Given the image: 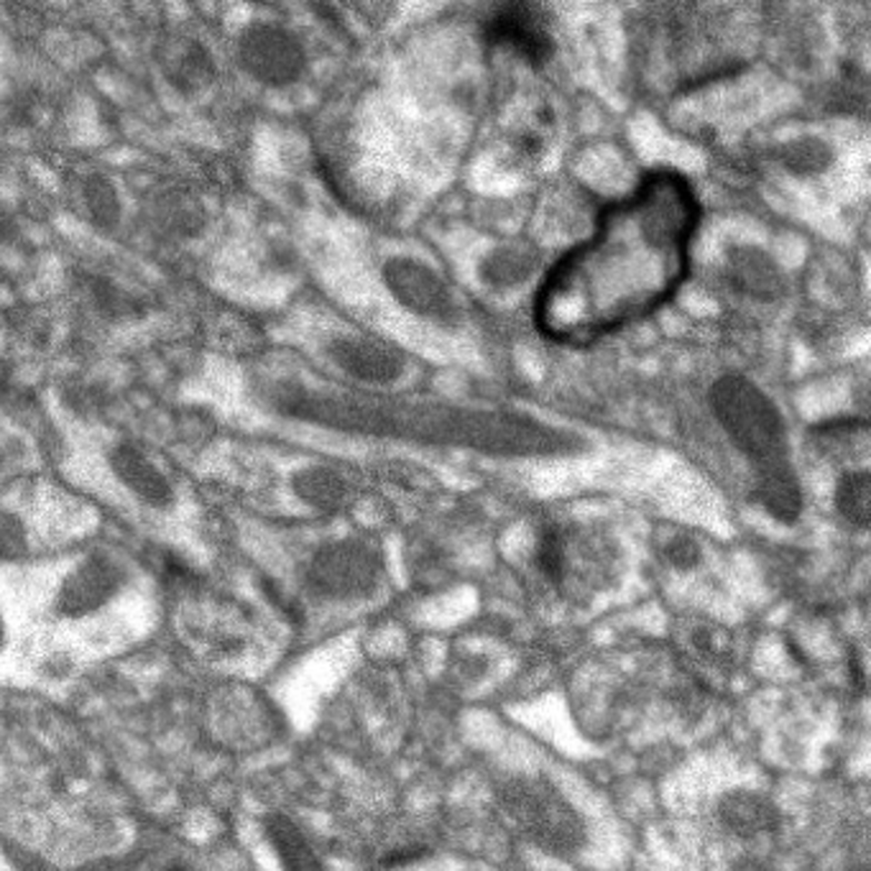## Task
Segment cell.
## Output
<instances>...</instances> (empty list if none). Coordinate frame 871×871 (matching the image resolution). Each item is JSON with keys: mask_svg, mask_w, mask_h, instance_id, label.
<instances>
[{"mask_svg": "<svg viewBox=\"0 0 871 871\" xmlns=\"http://www.w3.org/2000/svg\"><path fill=\"white\" fill-rule=\"evenodd\" d=\"M698 223L700 202L685 177L670 169L647 174L548 271L534 297V324L554 343L588 346L642 320L688 277Z\"/></svg>", "mask_w": 871, "mask_h": 871, "instance_id": "obj_1", "label": "cell"}, {"mask_svg": "<svg viewBox=\"0 0 871 871\" xmlns=\"http://www.w3.org/2000/svg\"><path fill=\"white\" fill-rule=\"evenodd\" d=\"M343 424L361 427L366 432L463 445L483 452H507V455H552V452L583 448V440L575 434L552 430L527 417L409 404V401L343 407Z\"/></svg>", "mask_w": 871, "mask_h": 871, "instance_id": "obj_2", "label": "cell"}, {"mask_svg": "<svg viewBox=\"0 0 871 871\" xmlns=\"http://www.w3.org/2000/svg\"><path fill=\"white\" fill-rule=\"evenodd\" d=\"M713 409L744 455L757 468V499L782 524L800 517V485L792 475L788 432L777 407L741 376H725L713 389Z\"/></svg>", "mask_w": 871, "mask_h": 871, "instance_id": "obj_3", "label": "cell"}, {"mask_svg": "<svg viewBox=\"0 0 871 871\" xmlns=\"http://www.w3.org/2000/svg\"><path fill=\"white\" fill-rule=\"evenodd\" d=\"M509 813L524 825V831L550 851H573L580 843V825L550 788L540 782H522L507 795Z\"/></svg>", "mask_w": 871, "mask_h": 871, "instance_id": "obj_4", "label": "cell"}, {"mask_svg": "<svg viewBox=\"0 0 871 871\" xmlns=\"http://www.w3.org/2000/svg\"><path fill=\"white\" fill-rule=\"evenodd\" d=\"M489 44L509 47L529 64H544L552 57L554 41L544 11L537 6L511 3L493 11L483 26Z\"/></svg>", "mask_w": 871, "mask_h": 871, "instance_id": "obj_5", "label": "cell"}, {"mask_svg": "<svg viewBox=\"0 0 871 871\" xmlns=\"http://www.w3.org/2000/svg\"><path fill=\"white\" fill-rule=\"evenodd\" d=\"M387 284L407 310L424 318H448L452 312V294L430 267L414 259H391L383 269Z\"/></svg>", "mask_w": 871, "mask_h": 871, "instance_id": "obj_6", "label": "cell"}, {"mask_svg": "<svg viewBox=\"0 0 871 871\" xmlns=\"http://www.w3.org/2000/svg\"><path fill=\"white\" fill-rule=\"evenodd\" d=\"M338 361L348 373L369 383H391L404 371V358L379 340H343L338 346Z\"/></svg>", "mask_w": 871, "mask_h": 871, "instance_id": "obj_7", "label": "cell"}, {"mask_svg": "<svg viewBox=\"0 0 871 871\" xmlns=\"http://www.w3.org/2000/svg\"><path fill=\"white\" fill-rule=\"evenodd\" d=\"M729 277L733 287L757 299H774L782 292V274L770 256L757 249H739L731 253Z\"/></svg>", "mask_w": 871, "mask_h": 871, "instance_id": "obj_8", "label": "cell"}, {"mask_svg": "<svg viewBox=\"0 0 871 871\" xmlns=\"http://www.w3.org/2000/svg\"><path fill=\"white\" fill-rule=\"evenodd\" d=\"M328 578L338 591H363L376 578V560L361 548H338L328 562Z\"/></svg>", "mask_w": 871, "mask_h": 871, "instance_id": "obj_9", "label": "cell"}, {"mask_svg": "<svg viewBox=\"0 0 871 871\" xmlns=\"http://www.w3.org/2000/svg\"><path fill=\"white\" fill-rule=\"evenodd\" d=\"M534 256L527 249H497L481 263V277L493 287H514L529 277Z\"/></svg>", "mask_w": 871, "mask_h": 871, "instance_id": "obj_10", "label": "cell"}, {"mask_svg": "<svg viewBox=\"0 0 871 871\" xmlns=\"http://www.w3.org/2000/svg\"><path fill=\"white\" fill-rule=\"evenodd\" d=\"M269 833L277 851L281 853V859H284L287 871H322L320 861L314 859V853L304 843L302 833H299L292 823L284 821V818L271 821Z\"/></svg>", "mask_w": 871, "mask_h": 871, "instance_id": "obj_11", "label": "cell"}, {"mask_svg": "<svg viewBox=\"0 0 871 871\" xmlns=\"http://www.w3.org/2000/svg\"><path fill=\"white\" fill-rule=\"evenodd\" d=\"M723 821L731 825V831L737 833H757L767 831L774 823V810L759 798H731L723 808Z\"/></svg>", "mask_w": 871, "mask_h": 871, "instance_id": "obj_12", "label": "cell"}, {"mask_svg": "<svg viewBox=\"0 0 871 871\" xmlns=\"http://www.w3.org/2000/svg\"><path fill=\"white\" fill-rule=\"evenodd\" d=\"M835 503L851 524L864 529L869 524V473L851 471L843 475L835 491Z\"/></svg>", "mask_w": 871, "mask_h": 871, "instance_id": "obj_13", "label": "cell"}, {"mask_svg": "<svg viewBox=\"0 0 871 871\" xmlns=\"http://www.w3.org/2000/svg\"><path fill=\"white\" fill-rule=\"evenodd\" d=\"M828 164V151L821 141H795L790 143L788 151V167L792 172H815Z\"/></svg>", "mask_w": 871, "mask_h": 871, "instance_id": "obj_14", "label": "cell"}, {"mask_svg": "<svg viewBox=\"0 0 871 871\" xmlns=\"http://www.w3.org/2000/svg\"><path fill=\"white\" fill-rule=\"evenodd\" d=\"M668 558L674 568H693L700 560V550L693 540L688 537H680V540H672L668 548Z\"/></svg>", "mask_w": 871, "mask_h": 871, "instance_id": "obj_15", "label": "cell"}, {"mask_svg": "<svg viewBox=\"0 0 871 871\" xmlns=\"http://www.w3.org/2000/svg\"><path fill=\"white\" fill-rule=\"evenodd\" d=\"M179 871H182V869H179Z\"/></svg>", "mask_w": 871, "mask_h": 871, "instance_id": "obj_16", "label": "cell"}]
</instances>
